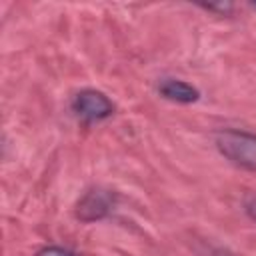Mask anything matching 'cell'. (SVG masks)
Here are the masks:
<instances>
[{
    "label": "cell",
    "mask_w": 256,
    "mask_h": 256,
    "mask_svg": "<svg viewBox=\"0 0 256 256\" xmlns=\"http://www.w3.org/2000/svg\"><path fill=\"white\" fill-rule=\"evenodd\" d=\"M202 8H206V10H212V12H222V14H228V12H232V4L230 2H222V4H202Z\"/></svg>",
    "instance_id": "obj_6"
},
{
    "label": "cell",
    "mask_w": 256,
    "mask_h": 256,
    "mask_svg": "<svg viewBox=\"0 0 256 256\" xmlns=\"http://www.w3.org/2000/svg\"><path fill=\"white\" fill-rule=\"evenodd\" d=\"M72 110L84 122H100L114 114V104L104 92L94 88H84L74 96Z\"/></svg>",
    "instance_id": "obj_2"
},
{
    "label": "cell",
    "mask_w": 256,
    "mask_h": 256,
    "mask_svg": "<svg viewBox=\"0 0 256 256\" xmlns=\"http://www.w3.org/2000/svg\"><path fill=\"white\" fill-rule=\"evenodd\" d=\"M218 152L236 166L256 170V134L236 128H224L214 134Z\"/></svg>",
    "instance_id": "obj_1"
},
{
    "label": "cell",
    "mask_w": 256,
    "mask_h": 256,
    "mask_svg": "<svg viewBox=\"0 0 256 256\" xmlns=\"http://www.w3.org/2000/svg\"><path fill=\"white\" fill-rule=\"evenodd\" d=\"M246 214H248V218H250L252 222H256V196L246 204Z\"/></svg>",
    "instance_id": "obj_7"
},
{
    "label": "cell",
    "mask_w": 256,
    "mask_h": 256,
    "mask_svg": "<svg viewBox=\"0 0 256 256\" xmlns=\"http://www.w3.org/2000/svg\"><path fill=\"white\" fill-rule=\"evenodd\" d=\"M36 256H76L72 250H68V248H64V246H56V244H52V246H44V248H40L38 252H36Z\"/></svg>",
    "instance_id": "obj_5"
},
{
    "label": "cell",
    "mask_w": 256,
    "mask_h": 256,
    "mask_svg": "<svg viewBox=\"0 0 256 256\" xmlns=\"http://www.w3.org/2000/svg\"><path fill=\"white\" fill-rule=\"evenodd\" d=\"M158 92L166 100H172V102H178V104H192L200 98L198 88H194L192 84H188L184 80H178V78H164L158 84Z\"/></svg>",
    "instance_id": "obj_4"
},
{
    "label": "cell",
    "mask_w": 256,
    "mask_h": 256,
    "mask_svg": "<svg viewBox=\"0 0 256 256\" xmlns=\"http://www.w3.org/2000/svg\"><path fill=\"white\" fill-rule=\"evenodd\" d=\"M116 206V192L108 188H90L76 204V218L82 222H96L106 218Z\"/></svg>",
    "instance_id": "obj_3"
}]
</instances>
